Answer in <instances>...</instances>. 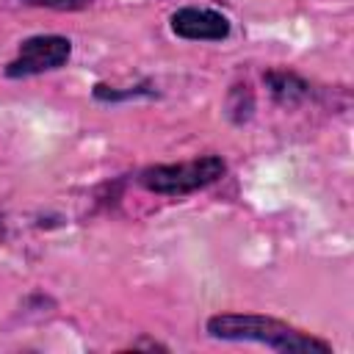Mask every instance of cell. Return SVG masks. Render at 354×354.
<instances>
[{"instance_id": "obj_1", "label": "cell", "mask_w": 354, "mask_h": 354, "mask_svg": "<svg viewBox=\"0 0 354 354\" xmlns=\"http://www.w3.org/2000/svg\"><path fill=\"white\" fill-rule=\"evenodd\" d=\"M205 332L213 340L260 343L282 354H332V346L315 335H307L279 318L257 313H218L210 315Z\"/></svg>"}, {"instance_id": "obj_2", "label": "cell", "mask_w": 354, "mask_h": 354, "mask_svg": "<svg viewBox=\"0 0 354 354\" xmlns=\"http://www.w3.org/2000/svg\"><path fill=\"white\" fill-rule=\"evenodd\" d=\"M227 174V160L221 155H199L180 163H155L138 171V185L160 196H188L199 188L218 183Z\"/></svg>"}, {"instance_id": "obj_3", "label": "cell", "mask_w": 354, "mask_h": 354, "mask_svg": "<svg viewBox=\"0 0 354 354\" xmlns=\"http://www.w3.org/2000/svg\"><path fill=\"white\" fill-rule=\"evenodd\" d=\"M69 58H72V41L66 36L39 33V36H28L19 44L17 58L8 61L3 72L11 80H22V77H33V75L61 69V66H66Z\"/></svg>"}, {"instance_id": "obj_4", "label": "cell", "mask_w": 354, "mask_h": 354, "mask_svg": "<svg viewBox=\"0 0 354 354\" xmlns=\"http://www.w3.org/2000/svg\"><path fill=\"white\" fill-rule=\"evenodd\" d=\"M169 22L174 36L188 41H224L232 30L230 19L221 11L205 8V6H183L171 14Z\"/></svg>"}, {"instance_id": "obj_5", "label": "cell", "mask_w": 354, "mask_h": 354, "mask_svg": "<svg viewBox=\"0 0 354 354\" xmlns=\"http://www.w3.org/2000/svg\"><path fill=\"white\" fill-rule=\"evenodd\" d=\"M263 83H266L268 94L274 97V102L282 108H296L304 100H310V94H313V86L293 69H279V66L266 69Z\"/></svg>"}, {"instance_id": "obj_6", "label": "cell", "mask_w": 354, "mask_h": 354, "mask_svg": "<svg viewBox=\"0 0 354 354\" xmlns=\"http://www.w3.org/2000/svg\"><path fill=\"white\" fill-rule=\"evenodd\" d=\"M224 113L232 124H246L254 113V91L249 83H232L224 100Z\"/></svg>"}, {"instance_id": "obj_7", "label": "cell", "mask_w": 354, "mask_h": 354, "mask_svg": "<svg viewBox=\"0 0 354 354\" xmlns=\"http://www.w3.org/2000/svg\"><path fill=\"white\" fill-rule=\"evenodd\" d=\"M91 94H94L97 102H130V100H141V97H158V91L149 83L130 86V88H116V86H108V83H94Z\"/></svg>"}, {"instance_id": "obj_8", "label": "cell", "mask_w": 354, "mask_h": 354, "mask_svg": "<svg viewBox=\"0 0 354 354\" xmlns=\"http://www.w3.org/2000/svg\"><path fill=\"white\" fill-rule=\"evenodd\" d=\"M22 3L36 6V8H53V11H83L94 0H22Z\"/></svg>"}]
</instances>
